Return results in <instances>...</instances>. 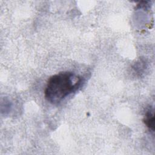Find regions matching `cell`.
<instances>
[{
    "label": "cell",
    "mask_w": 155,
    "mask_h": 155,
    "mask_svg": "<svg viewBox=\"0 0 155 155\" xmlns=\"http://www.w3.org/2000/svg\"><path fill=\"white\" fill-rule=\"evenodd\" d=\"M83 79L71 71H63L51 76L47 81L45 90V99L52 104L60 103L66 97L77 91Z\"/></svg>",
    "instance_id": "obj_1"
},
{
    "label": "cell",
    "mask_w": 155,
    "mask_h": 155,
    "mask_svg": "<svg viewBox=\"0 0 155 155\" xmlns=\"http://www.w3.org/2000/svg\"><path fill=\"white\" fill-rule=\"evenodd\" d=\"M143 122L147 127L153 131H154V115L153 108H149L145 112Z\"/></svg>",
    "instance_id": "obj_2"
}]
</instances>
